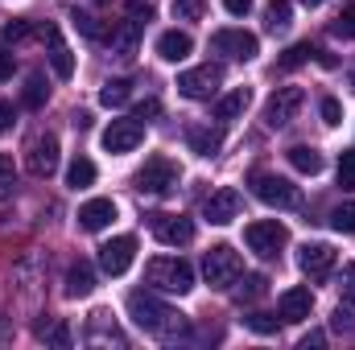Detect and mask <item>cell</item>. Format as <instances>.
I'll use <instances>...</instances> for the list:
<instances>
[{
  "label": "cell",
  "instance_id": "50",
  "mask_svg": "<svg viewBox=\"0 0 355 350\" xmlns=\"http://www.w3.org/2000/svg\"><path fill=\"white\" fill-rule=\"evenodd\" d=\"M352 87H355V66H352Z\"/></svg>",
  "mask_w": 355,
  "mask_h": 350
},
{
  "label": "cell",
  "instance_id": "47",
  "mask_svg": "<svg viewBox=\"0 0 355 350\" xmlns=\"http://www.w3.org/2000/svg\"><path fill=\"white\" fill-rule=\"evenodd\" d=\"M8 128H12V103L0 99V132H8Z\"/></svg>",
  "mask_w": 355,
  "mask_h": 350
},
{
  "label": "cell",
  "instance_id": "43",
  "mask_svg": "<svg viewBox=\"0 0 355 350\" xmlns=\"http://www.w3.org/2000/svg\"><path fill=\"white\" fill-rule=\"evenodd\" d=\"M157 111H162V103H157V99H145V103H137V111H132V116H137V120H153Z\"/></svg>",
  "mask_w": 355,
  "mask_h": 350
},
{
  "label": "cell",
  "instance_id": "36",
  "mask_svg": "<svg viewBox=\"0 0 355 350\" xmlns=\"http://www.w3.org/2000/svg\"><path fill=\"white\" fill-rule=\"evenodd\" d=\"M244 326H248V330H257V334H277V317H272V313H261V309H257V313H248V317H244Z\"/></svg>",
  "mask_w": 355,
  "mask_h": 350
},
{
  "label": "cell",
  "instance_id": "17",
  "mask_svg": "<svg viewBox=\"0 0 355 350\" xmlns=\"http://www.w3.org/2000/svg\"><path fill=\"white\" fill-rule=\"evenodd\" d=\"M277 309H281V322H306V317L314 313V293H310L306 284L285 288L281 301H277Z\"/></svg>",
  "mask_w": 355,
  "mask_h": 350
},
{
  "label": "cell",
  "instance_id": "15",
  "mask_svg": "<svg viewBox=\"0 0 355 350\" xmlns=\"http://www.w3.org/2000/svg\"><path fill=\"white\" fill-rule=\"evenodd\" d=\"M297 268L310 276V280H327L331 268H335V248L331 243H306L297 252Z\"/></svg>",
  "mask_w": 355,
  "mask_h": 350
},
{
  "label": "cell",
  "instance_id": "29",
  "mask_svg": "<svg viewBox=\"0 0 355 350\" xmlns=\"http://www.w3.org/2000/svg\"><path fill=\"white\" fill-rule=\"evenodd\" d=\"M236 284H240V280H236ZM265 293H268V276H244V284L236 288V301H240V305H252V301H261Z\"/></svg>",
  "mask_w": 355,
  "mask_h": 350
},
{
  "label": "cell",
  "instance_id": "18",
  "mask_svg": "<svg viewBox=\"0 0 355 350\" xmlns=\"http://www.w3.org/2000/svg\"><path fill=\"white\" fill-rule=\"evenodd\" d=\"M112 219H116V202L112 198H91V202L79 206V227L83 231H103Z\"/></svg>",
  "mask_w": 355,
  "mask_h": 350
},
{
  "label": "cell",
  "instance_id": "27",
  "mask_svg": "<svg viewBox=\"0 0 355 350\" xmlns=\"http://www.w3.org/2000/svg\"><path fill=\"white\" fill-rule=\"evenodd\" d=\"M46 99H50V87H46V79H42V75H29V79H25V91H21V103H25L29 111H37Z\"/></svg>",
  "mask_w": 355,
  "mask_h": 350
},
{
  "label": "cell",
  "instance_id": "51",
  "mask_svg": "<svg viewBox=\"0 0 355 350\" xmlns=\"http://www.w3.org/2000/svg\"><path fill=\"white\" fill-rule=\"evenodd\" d=\"M99 4H107V0H99Z\"/></svg>",
  "mask_w": 355,
  "mask_h": 350
},
{
  "label": "cell",
  "instance_id": "26",
  "mask_svg": "<svg viewBox=\"0 0 355 350\" xmlns=\"http://www.w3.org/2000/svg\"><path fill=\"white\" fill-rule=\"evenodd\" d=\"M128 95H132V83H128V79H107L103 91H99V103H103V107H124Z\"/></svg>",
  "mask_w": 355,
  "mask_h": 350
},
{
  "label": "cell",
  "instance_id": "11",
  "mask_svg": "<svg viewBox=\"0 0 355 350\" xmlns=\"http://www.w3.org/2000/svg\"><path fill=\"white\" fill-rule=\"evenodd\" d=\"M240 210H244V198H240V190H232V185L215 190V194L202 202V219L215 223V227H227L232 219H240Z\"/></svg>",
  "mask_w": 355,
  "mask_h": 350
},
{
  "label": "cell",
  "instance_id": "19",
  "mask_svg": "<svg viewBox=\"0 0 355 350\" xmlns=\"http://www.w3.org/2000/svg\"><path fill=\"white\" fill-rule=\"evenodd\" d=\"M186 145H190V153H198V157H215V153L223 149V132L211 128V124H190Z\"/></svg>",
  "mask_w": 355,
  "mask_h": 350
},
{
  "label": "cell",
  "instance_id": "5",
  "mask_svg": "<svg viewBox=\"0 0 355 350\" xmlns=\"http://www.w3.org/2000/svg\"><path fill=\"white\" fill-rule=\"evenodd\" d=\"M244 243H248L261 260H277V256L285 252V243H289V231H285V223H277V219H261V223H248V227H244Z\"/></svg>",
  "mask_w": 355,
  "mask_h": 350
},
{
  "label": "cell",
  "instance_id": "46",
  "mask_svg": "<svg viewBox=\"0 0 355 350\" xmlns=\"http://www.w3.org/2000/svg\"><path fill=\"white\" fill-rule=\"evenodd\" d=\"M322 342H327V334H322V330H310V334H306V338H302L297 347H302V350H310V347H322Z\"/></svg>",
  "mask_w": 355,
  "mask_h": 350
},
{
  "label": "cell",
  "instance_id": "10",
  "mask_svg": "<svg viewBox=\"0 0 355 350\" xmlns=\"http://www.w3.org/2000/svg\"><path fill=\"white\" fill-rule=\"evenodd\" d=\"M149 231H153V239L166 243V248H186V243L194 239V223H190L186 214H153V219H149Z\"/></svg>",
  "mask_w": 355,
  "mask_h": 350
},
{
  "label": "cell",
  "instance_id": "6",
  "mask_svg": "<svg viewBox=\"0 0 355 350\" xmlns=\"http://www.w3.org/2000/svg\"><path fill=\"white\" fill-rule=\"evenodd\" d=\"M219 83H223V66H215V62H202V66H190L178 75V91L186 99H211V95H219Z\"/></svg>",
  "mask_w": 355,
  "mask_h": 350
},
{
  "label": "cell",
  "instance_id": "42",
  "mask_svg": "<svg viewBox=\"0 0 355 350\" xmlns=\"http://www.w3.org/2000/svg\"><path fill=\"white\" fill-rule=\"evenodd\" d=\"M339 288H343V297H352L355 301V264H343V272H339Z\"/></svg>",
  "mask_w": 355,
  "mask_h": 350
},
{
  "label": "cell",
  "instance_id": "41",
  "mask_svg": "<svg viewBox=\"0 0 355 350\" xmlns=\"http://www.w3.org/2000/svg\"><path fill=\"white\" fill-rule=\"evenodd\" d=\"M0 37H4V42H25V37H29V21H8V25L0 29Z\"/></svg>",
  "mask_w": 355,
  "mask_h": 350
},
{
  "label": "cell",
  "instance_id": "25",
  "mask_svg": "<svg viewBox=\"0 0 355 350\" xmlns=\"http://www.w3.org/2000/svg\"><path fill=\"white\" fill-rule=\"evenodd\" d=\"M293 21V4L289 0H268L265 4V29L268 33H285Z\"/></svg>",
  "mask_w": 355,
  "mask_h": 350
},
{
  "label": "cell",
  "instance_id": "21",
  "mask_svg": "<svg viewBox=\"0 0 355 350\" xmlns=\"http://www.w3.org/2000/svg\"><path fill=\"white\" fill-rule=\"evenodd\" d=\"M95 293V268L87 260L71 264V272H67V297H91Z\"/></svg>",
  "mask_w": 355,
  "mask_h": 350
},
{
  "label": "cell",
  "instance_id": "35",
  "mask_svg": "<svg viewBox=\"0 0 355 350\" xmlns=\"http://www.w3.org/2000/svg\"><path fill=\"white\" fill-rule=\"evenodd\" d=\"M207 12V0H174V17L182 21H198Z\"/></svg>",
  "mask_w": 355,
  "mask_h": 350
},
{
  "label": "cell",
  "instance_id": "45",
  "mask_svg": "<svg viewBox=\"0 0 355 350\" xmlns=\"http://www.w3.org/2000/svg\"><path fill=\"white\" fill-rule=\"evenodd\" d=\"M223 8H227L232 17H248V12H252V0H223Z\"/></svg>",
  "mask_w": 355,
  "mask_h": 350
},
{
  "label": "cell",
  "instance_id": "48",
  "mask_svg": "<svg viewBox=\"0 0 355 350\" xmlns=\"http://www.w3.org/2000/svg\"><path fill=\"white\" fill-rule=\"evenodd\" d=\"M8 174V161H4V153H0V177Z\"/></svg>",
  "mask_w": 355,
  "mask_h": 350
},
{
  "label": "cell",
  "instance_id": "39",
  "mask_svg": "<svg viewBox=\"0 0 355 350\" xmlns=\"http://www.w3.org/2000/svg\"><path fill=\"white\" fill-rule=\"evenodd\" d=\"M37 334H42L46 342H54V347H71V330H67L62 322H54V326H42Z\"/></svg>",
  "mask_w": 355,
  "mask_h": 350
},
{
  "label": "cell",
  "instance_id": "37",
  "mask_svg": "<svg viewBox=\"0 0 355 350\" xmlns=\"http://www.w3.org/2000/svg\"><path fill=\"white\" fill-rule=\"evenodd\" d=\"M331 29H335L339 37H352V42H355V4H347V8L335 17V25H331Z\"/></svg>",
  "mask_w": 355,
  "mask_h": 350
},
{
  "label": "cell",
  "instance_id": "38",
  "mask_svg": "<svg viewBox=\"0 0 355 350\" xmlns=\"http://www.w3.org/2000/svg\"><path fill=\"white\" fill-rule=\"evenodd\" d=\"M318 111H322V124H331V128H335V124H343V103H339V99H331V95H327V99L318 103Z\"/></svg>",
  "mask_w": 355,
  "mask_h": 350
},
{
  "label": "cell",
  "instance_id": "30",
  "mask_svg": "<svg viewBox=\"0 0 355 350\" xmlns=\"http://www.w3.org/2000/svg\"><path fill=\"white\" fill-rule=\"evenodd\" d=\"M314 54H318V50H314L310 42H297V46H289V50H285V58H281L277 66H281V71H297V66H302V62H310Z\"/></svg>",
  "mask_w": 355,
  "mask_h": 350
},
{
  "label": "cell",
  "instance_id": "7",
  "mask_svg": "<svg viewBox=\"0 0 355 350\" xmlns=\"http://www.w3.org/2000/svg\"><path fill=\"white\" fill-rule=\"evenodd\" d=\"M211 50L223 54V58L248 62V58L261 54V42H257V33H248V29H215V33H211Z\"/></svg>",
  "mask_w": 355,
  "mask_h": 350
},
{
  "label": "cell",
  "instance_id": "4",
  "mask_svg": "<svg viewBox=\"0 0 355 350\" xmlns=\"http://www.w3.org/2000/svg\"><path fill=\"white\" fill-rule=\"evenodd\" d=\"M178 181H182V169H178V161H170V157H149V161L132 174L137 194H153V198L178 190Z\"/></svg>",
  "mask_w": 355,
  "mask_h": 350
},
{
  "label": "cell",
  "instance_id": "22",
  "mask_svg": "<svg viewBox=\"0 0 355 350\" xmlns=\"http://www.w3.org/2000/svg\"><path fill=\"white\" fill-rule=\"evenodd\" d=\"M137 46H141V25H137V21H124V25L112 29V50H116V58H132Z\"/></svg>",
  "mask_w": 355,
  "mask_h": 350
},
{
  "label": "cell",
  "instance_id": "13",
  "mask_svg": "<svg viewBox=\"0 0 355 350\" xmlns=\"http://www.w3.org/2000/svg\"><path fill=\"white\" fill-rule=\"evenodd\" d=\"M145 140V124L132 116V120H112L103 128V149L107 153H132L137 145Z\"/></svg>",
  "mask_w": 355,
  "mask_h": 350
},
{
  "label": "cell",
  "instance_id": "2",
  "mask_svg": "<svg viewBox=\"0 0 355 350\" xmlns=\"http://www.w3.org/2000/svg\"><path fill=\"white\" fill-rule=\"evenodd\" d=\"M145 284L157 293H170V297H186L194 288V268L178 256H157L145 264Z\"/></svg>",
  "mask_w": 355,
  "mask_h": 350
},
{
  "label": "cell",
  "instance_id": "1",
  "mask_svg": "<svg viewBox=\"0 0 355 350\" xmlns=\"http://www.w3.org/2000/svg\"><path fill=\"white\" fill-rule=\"evenodd\" d=\"M128 317H132L145 334H153V338H162V342L186 338V313H178L174 305H166V301L157 297V288H137V293H128Z\"/></svg>",
  "mask_w": 355,
  "mask_h": 350
},
{
  "label": "cell",
  "instance_id": "14",
  "mask_svg": "<svg viewBox=\"0 0 355 350\" xmlns=\"http://www.w3.org/2000/svg\"><path fill=\"white\" fill-rule=\"evenodd\" d=\"M25 165H29V174L33 177H50L58 169V136H33L29 140V149H25Z\"/></svg>",
  "mask_w": 355,
  "mask_h": 350
},
{
  "label": "cell",
  "instance_id": "28",
  "mask_svg": "<svg viewBox=\"0 0 355 350\" xmlns=\"http://www.w3.org/2000/svg\"><path fill=\"white\" fill-rule=\"evenodd\" d=\"M91 181H95V161L75 157V161H71V169H67V185H71V190H87Z\"/></svg>",
  "mask_w": 355,
  "mask_h": 350
},
{
  "label": "cell",
  "instance_id": "31",
  "mask_svg": "<svg viewBox=\"0 0 355 350\" xmlns=\"http://www.w3.org/2000/svg\"><path fill=\"white\" fill-rule=\"evenodd\" d=\"M331 227H335L339 235H355V202H339V206L331 210Z\"/></svg>",
  "mask_w": 355,
  "mask_h": 350
},
{
  "label": "cell",
  "instance_id": "16",
  "mask_svg": "<svg viewBox=\"0 0 355 350\" xmlns=\"http://www.w3.org/2000/svg\"><path fill=\"white\" fill-rule=\"evenodd\" d=\"M42 37H46V46H50V66H54V75H58V79H71V75H75V54H71V46L62 42V29H58V25H46Z\"/></svg>",
  "mask_w": 355,
  "mask_h": 350
},
{
  "label": "cell",
  "instance_id": "49",
  "mask_svg": "<svg viewBox=\"0 0 355 350\" xmlns=\"http://www.w3.org/2000/svg\"><path fill=\"white\" fill-rule=\"evenodd\" d=\"M302 4H310V8H318V4H322V0H302Z\"/></svg>",
  "mask_w": 355,
  "mask_h": 350
},
{
  "label": "cell",
  "instance_id": "44",
  "mask_svg": "<svg viewBox=\"0 0 355 350\" xmlns=\"http://www.w3.org/2000/svg\"><path fill=\"white\" fill-rule=\"evenodd\" d=\"M12 71H17V58L0 46V83H4V79H12Z\"/></svg>",
  "mask_w": 355,
  "mask_h": 350
},
{
  "label": "cell",
  "instance_id": "23",
  "mask_svg": "<svg viewBox=\"0 0 355 350\" xmlns=\"http://www.w3.org/2000/svg\"><path fill=\"white\" fill-rule=\"evenodd\" d=\"M248 103H252L248 87L227 91V95H223V99L215 103V120H236V116H244V111H248Z\"/></svg>",
  "mask_w": 355,
  "mask_h": 350
},
{
  "label": "cell",
  "instance_id": "8",
  "mask_svg": "<svg viewBox=\"0 0 355 350\" xmlns=\"http://www.w3.org/2000/svg\"><path fill=\"white\" fill-rule=\"evenodd\" d=\"M252 194L265 202V206H277V210H289L297 206V185L289 177H277V174H252Z\"/></svg>",
  "mask_w": 355,
  "mask_h": 350
},
{
  "label": "cell",
  "instance_id": "9",
  "mask_svg": "<svg viewBox=\"0 0 355 350\" xmlns=\"http://www.w3.org/2000/svg\"><path fill=\"white\" fill-rule=\"evenodd\" d=\"M302 103H306L302 87H277L272 95H268V103H265V124L268 128H285V124H293V116H297Z\"/></svg>",
  "mask_w": 355,
  "mask_h": 350
},
{
  "label": "cell",
  "instance_id": "34",
  "mask_svg": "<svg viewBox=\"0 0 355 350\" xmlns=\"http://www.w3.org/2000/svg\"><path fill=\"white\" fill-rule=\"evenodd\" d=\"M335 330H355V301L352 297H343L339 301V309H335V322H331Z\"/></svg>",
  "mask_w": 355,
  "mask_h": 350
},
{
  "label": "cell",
  "instance_id": "12",
  "mask_svg": "<svg viewBox=\"0 0 355 350\" xmlns=\"http://www.w3.org/2000/svg\"><path fill=\"white\" fill-rule=\"evenodd\" d=\"M132 260H137V239L132 235H116V239H107L99 248V268L107 276H124L132 268Z\"/></svg>",
  "mask_w": 355,
  "mask_h": 350
},
{
  "label": "cell",
  "instance_id": "33",
  "mask_svg": "<svg viewBox=\"0 0 355 350\" xmlns=\"http://www.w3.org/2000/svg\"><path fill=\"white\" fill-rule=\"evenodd\" d=\"M339 185L343 190H355V149H343L339 153Z\"/></svg>",
  "mask_w": 355,
  "mask_h": 350
},
{
  "label": "cell",
  "instance_id": "20",
  "mask_svg": "<svg viewBox=\"0 0 355 350\" xmlns=\"http://www.w3.org/2000/svg\"><path fill=\"white\" fill-rule=\"evenodd\" d=\"M190 50H194V42H190L186 29H166V33L157 37V58H166V62H182V58H190Z\"/></svg>",
  "mask_w": 355,
  "mask_h": 350
},
{
  "label": "cell",
  "instance_id": "24",
  "mask_svg": "<svg viewBox=\"0 0 355 350\" xmlns=\"http://www.w3.org/2000/svg\"><path fill=\"white\" fill-rule=\"evenodd\" d=\"M285 157H289V165H293L297 174H310V177L322 174V153H318V149H310V145H293Z\"/></svg>",
  "mask_w": 355,
  "mask_h": 350
},
{
  "label": "cell",
  "instance_id": "3",
  "mask_svg": "<svg viewBox=\"0 0 355 350\" xmlns=\"http://www.w3.org/2000/svg\"><path fill=\"white\" fill-rule=\"evenodd\" d=\"M202 276H207V284H211V288L227 293V288L244 276V260H240V252H236V248H227V243H215V248L202 256Z\"/></svg>",
  "mask_w": 355,
  "mask_h": 350
},
{
  "label": "cell",
  "instance_id": "40",
  "mask_svg": "<svg viewBox=\"0 0 355 350\" xmlns=\"http://www.w3.org/2000/svg\"><path fill=\"white\" fill-rule=\"evenodd\" d=\"M128 17H132L137 25H149V21H153V4H149V0H132V4H128Z\"/></svg>",
  "mask_w": 355,
  "mask_h": 350
},
{
  "label": "cell",
  "instance_id": "32",
  "mask_svg": "<svg viewBox=\"0 0 355 350\" xmlns=\"http://www.w3.org/2000/svg\"><path fill=\"white\" fill-rule=\"evenodd\" d=\"M71 21H75V29L83 33V37H91V42H99L103 37V25H99V17H91V12H71Z\"/></svg>",
  "mask_w": 355,
  "mask_h": 350
}]
</instances>
